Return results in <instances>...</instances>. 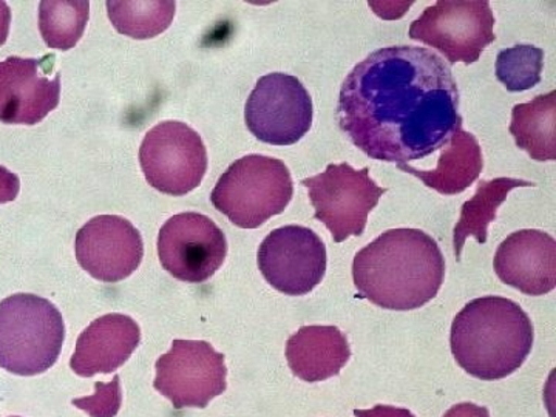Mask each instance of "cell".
Listing matches in <instances>:
<instances>
[{"mask_svg": "<svg viewBox=\"0 0 556 417\" xmlns=\"http://www.w3.org/2000/svg\"><path fill=\"white\" fill-rule=\"evenodd\" d=\"M64 340V318L50 300L14 294L0 302V368L42 375L56 364Z\"/></svg>", "mask_w": 556, "mask_h": 417, "instance_id": "obj_4", "label": "cell"}, {"mask_svg": "<svg viewBox=\"0 0 556 417\" xmlns=\"http://www.w3.org/2000/svg\"><path fill=\"white\" fill-rule=\"evenodd\" d=\"M442 417H490V413L485 407H479V405L471 404V402H464V404H457L450 408Z\"/></svg>", "mask_w": 556, "mask_h": 417, "instance_id": "obj_27", "label": "cell"}, {"mask_svg": "<svg viewBox=\"0 0 556 417\" xmlns=\"http://www.w3.org/2000/svg\"><path fill=\"white\" fill-rule=\"evenodd\" d=\"M399 170L419 178L427 188L441 195H457L470 188L484 167L482 150L473 135L457 130L445 148L434 170H419L409 164H397Z\"/></svg>", "mask_w": 556, "mask_h": 417, "instance_id": "obj_18", "label": "cell"}, {"mask_svg": "<svg viewBox=\"0 0 556 417\" xmlns=\"http://www.w3.org/2000/svg\"><path fill=\"white\" fill-rule=\"evenodd\" d=\"M177 3L172 0H109L108 13L121 35L152 39L170 27Z\"/></svg>", "mask_w": 556, "mask_h": 417, "instance_id": "obj_21", "label": "cell"}, {"mask_svg": "<svg viewBox=\"0 0 556 417\" xmlns=\"http://www.w3.org/2000/svg\"><path fill=\"white\" fill-rule=\"evenodd\" d=\"M161 266L177 280L204 283L228 255L225 232L206 215L182 212L164 223L159 236Z\"/></svg>", "mask_w": 556, "mask_h": 417, "instance_id": "obj_11", "label": "cell"}, {"mask_svg": "<svg viewBox=\"0 0 556 417\" xmlns=\"http://www.w3.org/2000/svg\"><path fill=\"white\" fill-rule=\"evenodd\" d=\"M350 357V343L338 327H302L287 343L289 368L305 382H321L334 378Z\"/></svg>", "mask_w": 556, "mask_h": 417, "instance_id": "obj_17", "label": "cell"}, {"mask_svg": "<svg viewBox=\"0 0 556 417\" xmlns=\"http://www.w3.org/2000/svg\"><path fill=\"white\" fill-rule=\"evenodd\" d=\"M90 17L86 0H43L39 5V30L51 49L67 51L83 38Z\"/></svg>", "mask_w": 556, "mask_h": 417, "instance_id": "obj_22", "label": "cell"}, {"mask_svg": "<svg viewBox=\"0 0 556 417\" xmlns=\"http://www.w3.org/2000/svg\"><path fill=\"white\" fill-rule=\"evenodd\" d=\"M327 247L314 230L289 225L273 230L258 249V268L270 287L306 295L327 274Z\"/></svg>", "mask_w": 556, "mask_h": 417, "instance_id": "obj_12", "label": "cell"}, {"mask_svg": "<svg viewBox=\"0 0 556 417\" xmlns=\"http://www.w3.org/2000/svg\"><path fill=\"white\" fill-rule=\"evenodd\" d=\"M21 190V179L16 174L0 166V204L11 203L17 199Z\"/></svg>", "mask_w": 556, "mask_h": 417, "instance_id": "obj_25", "label": "cell"}, {"mask_svg": "<svg viewBox=\"0 0 556 417\" xmlns=\"http://www.w3.org/2000/svg\"><path fill=\"white\" fill-rule=\"evenodd\" d=\"M139 164L153 189L166 195L181 197L203 181L207 150L203 139L188 124L164 121L142 139Z\"/></svg>", "mask_w": 556, "mask_h": 417, "instance_id": "obj_8", "label": "cell"}, {"mask_svg": "<svg viewBox=\"0 0 556 417\" xmlns=\"http://www.w3.org/2000/svg\"><path fill=\"white\" fill-rule=\"evenodd\" d=\"M445 258L437 241L419 229L383 232L354 257V287L383 309L413 311L437 298Z\"/></svg>", "mask_w": 556, "mask_h": 417, "instance_id": "obj_2", "label": "cell"}, {"mask_svg": "<svg viewBox=\"0 0 556 417\" xmlns=\"http://www.w3.org/2000/svg\"><path fill=\"white\" fill-rule=\"evenodd\" d=\"M493 268L522 294L546 295L556 287V241L543 230H518L497 248Z\"/></svg>", "mask_w": 556, "mask_h": 417, "instance_id": "obj_15", "label": "cell"}, {"mask_svg": "<svg viewBox=\"0 0 556 417\" xmlns=\"http://www.w3.org/2000/svg\"><path fill=\"white\" fill-rule=\"evenodd\" d=\"M294 195L287 164L263 155H248L230 164L211 193L214 207L241 229H257L280 215Z\"/></svg>", "mask_w": 556, "mask_h": 417, "instance_id": "obj_5", "label": "cell"}, {"mask_svg": "<svg viewBox=\"0 0 556 417\" xmlns=\"http://www.w3.org/2000/svg\"><path fill=\"white\" fill-rule=\"evenodd\" d=\"M556 91L517 104L511 110L510 134L519 149L536 161L556 160Z\"/></svg>", "mask_w": 556, "mask_h": 417, "instance_id": "obj_19", "label": "cell"}, {"mask_svg": "<svg viewBox=\"0 0 556 417\" xmlns=\"http://www.w3.org/2000/svg\"><path fill=\"white\" fill-rule=\"evenodd\" d=\"M495 16L486 0H439L409 27V38L441 51L450 65L475 64L495 42Z\"/></svg>", "mask_w": 556, "mask_h": 417, "instance_id": "obj_6", "label": "cell"}, {"mask_svg": "<svg viewBox=\"0 0 556 417\" xmlns=\"http://www.w3.org/2000/svg\"><path fill=\"white\" fill-rule=\"evenodd\" d=\"M309 200L316 208L314 218L324 223L336 243L361 237L367 228L368 215L387 189L369 178L368 167L353 169L348 163L329 164L324 174L305 178Z\"/></svg>", "mask_w": 556, "mask_h": 417, "instance_id": "obj_7", "label": "cell"}, {"mask_svg": "<svg viewBox=\"0 0 556 417\" xmlns=\"http://www.w3.org/2000/svg\"><path fill=\"white\" fill-rule=\"evenodd\" d=\"M532 320L514 300H471L452 324V353L473 378L501 380L514 375L532 351Z\"/></svg>", "mask_w": 556, "mask_h": 417, "instance_id": "obj_3", "label": "cell"}, {"mask_svg": "<svg viewBox=\"0 0 556 417\" xmlns=\"http://www.w3.org/2000/svg\"><path fill=\"white\" fill-rule=\"evenodd\" d=\"M141 342L137 321L113 313L91 321L76 342L70 368L80 378L110 375L129 361Z\"/></svg>", "mask_w": 556, "mask_h": 417, "instance_id": "obj_16", "label": "cell"}, {"mask_svg": "<svg viewBox=\"0 0 556 417\" xmlns=\"http://www.w3.org/2000/svg\"><path fill=\"white\" fill-rule=\"evenodd\" d=\"M544 51L535 46H515L496 58V78L508 91H526L541 83Z\"/></svg>", "mask_w": 556, "mask_h": 417, "instance_id": "obj_23", "label": "cell"}, {"mask_svg": "<svg viewBox=\"0 0 556 417\" xmlns=\"http://www.w3.org/2000/svg\"><path fill=\"white\" fill-rule=\"evenodd\" d=\"M338 119L369 159L407 164L433 155L460 130L459 89L434 51L383 47L343 80Z\"/></svg>", "mask_w": 556, "mask_h": 417, "instance_id": "obj_1", "label": "cell"}, {"mask_svg": "<svg viewBox=\"0 0 556 417\" xmlns=\"http://www.w3.org/2000/svg\"><path fill=\"white\" fill-rule=\"evenodd\" d=\"M11 10L7 2L0 0V47L7 42L10 35Z\"/></svg>", "mask_w": 556, "mask_h": 417, "instance_id": "obj_28", "label": "cell"}, {"mask_svg": "<svg viewBox=\"0 0 556 417\" xmlns=\"http://www.w3.org/2000/svg\"><path fill=\"white\" fill-rule=\"evenodd\" d=\"M75 249L80 268L104 283L130 277L144 257L141 233L118 215L91 218L76 233Z\"/></svg>", "mask_w": 556, "mask_h": 417, "instance_id": "obj_14", "label": "cell"}, {"mask_svg": "<svg viewBox=\"0 0 556 417\" xmlns=\"http://www.w3.org/2000/svg\"><path fill=\"white\" fill-rule=\"evenodd\" d=\"M313 100L299 78L270 73L258 79L248 98L244 121L258 141L292 146L313 126Z\"/></svg>", "mask_w": 556, "mask_h": 417, "instance_id": "obj_10", "label": "cell"}, {"mask_svg": "<svg viewBox=\"0 0 556 417\" xmlns=\"http://www.w3.org/2000/svg\"><path fill=\"white\" fill-rule=\"evenodd\" d=\"M97 393L90 397H80L73 401V405L91 417H115L121 408V382L119 376H115L112 382L94 383Z\"/></svg>", "mask_w": 556, "mask_h": 417, "instance_id": "obj_24", "label": "cell"}, {"mask_svg": "<svg viewBox=\"0 0 556 417\" xmlns=\"http://www.w3.org/2000/svg\"><path fill=\"white\" fill-rule=\"evenodd\" d=\"M11 417H20V416H11Z\"/></svg>", "mask_w": 556, "mask_h": 417, "instance_id": "obj_29", "label": "cell"}, {"mask_svg": "<svg viewBox=\"0 0 556 417\" xmlns=\"http://www.w3.org/2000/svg\"><path fill=\"white\" fill-rule=\"evenodd\" d=\"M356 417H416L405 408L390 407V405H376L371 409H356Z\"/></svg>", "mask_w": 556, "mask_h": 417, "instance_id": "obj_26", "label": "cell"}, {"mask_svg": "<svg viewBox=\"0 0 556 417\" xmlns=\"http://www.w3.org/2000/svg\"><path fill=\"white\" fill-rule=\"evenodd\" d=\"M155 368L153 387L175 409L206 408L228 388L225 356L204 340H174Z\"/></svg>", "mask_w": 556, "mask_h": 417, "instance_id": "obj_9", "label": "cell"}, {"mask_svg": "<svg viewBox=\"0 0 556 417\" xmlns=\"http://www.w3.org/2000/svg\"><path fill=\"white\" fill-rule=\"evenodd\" d=\"M535 182L517 178H495L492 181H481L473 199L466 201L460 211V218L453 230V244L457 262L463 254L464 244L468 237H475L478 243H486V229L495 222L497 208L507 200L508 192L517 188H530Z\"/></svg>", "mask_w": 556, "mask_h": 417, "instance_id": "obj_20", "label": "cell"}, {"mask_svg": "<svg viewBox=\"0 0 556 417\" xmlns=\"http://www.w3.org/2000/svg\"><path fill=\"white\" fill-rule=\"evenodd\" d=\"M56 54L40 60L10 56L0 62V123L35 126L60 105L61 75Z\"/></svg>", "mask_w": 556, "mask_h": 417, "instance_id": "obj_13", "label": "cell"}]
</instances>
